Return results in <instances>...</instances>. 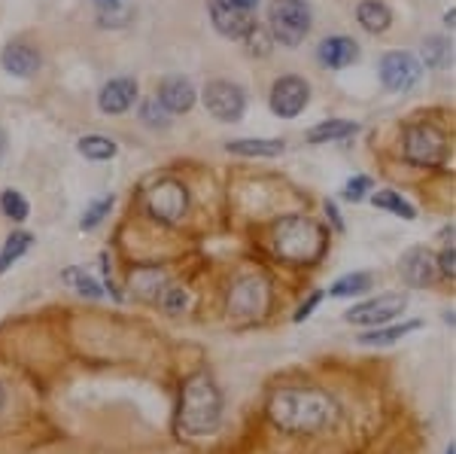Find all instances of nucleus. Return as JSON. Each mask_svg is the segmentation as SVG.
<instances>
[{"mask_svg":"<svg viewBox=\"0 0 456 454\" xmlns=\"http://www.w3.org/2000/svg\"><path fill=\"white\" fill-rule=\"evenodd\" d=\"M423 58L429 68H444V64L451 62V46H447V40H441V37H429V40L423 43Z\"/></svg>","mask_w":456,"mask_h":454,"instance_id":"26","label":"nucleus"},{"mask_svg":"<svg viewBox=\"0 0 456 454\" xmlns=\"http://www.w3.org/2000/svg\"><path fill=\"white\" fill-rule=\"evenodd\" d=\"M307 98H311V86L301 77H283L274 83L271 89V110H274L281 120H296L301 110L307 107Z\"/></svg>","mask_w":456,"mask_h":454,"instance_id":"10","label":"nucleus"},{"mask_svg":"<svg viewBox=\"0 0 456 454\" xmlns=\"http://www.w3.org/2000/svg\"><path fill=\"white\" fill-rule=\"evenodd\" d=\"M326 214H329V219H332L335 229H338V232H344V223H341V214H338L335 202H326Z\"/></svg>","mask_w":456,"mask_h":454,"instance_id":"35","label":"nucleus"},{"mask_svg":"<svg viewBox=\"0 0 456 454\" xmlns=\"http://www.w3.org/2000/svg\"><path fill=\"white\" fill-rule=\"evenodd\" d=\"M201 101H204V107H208V113L219 122H238L247 107L244 89L234 83H225V79H216V83L204 86Z\"/></svg>","mask_w":456,"mask_h":454,"instance_id":"9","label":"nucleus"},{"mask_svg":"<svg viewBox=\"0 0 456 454\" xmlns=\"http://www.w3.org/2000/svg\"><path fill=\"white\" fill-rule=\"evenodd\" d=\"M94 4H98L101 10H107V6H110V10H113V6H116V0H94Z\"/></svg>","mask_w":456,"mask_h":454,"instance_id":"37","label":"nucleus"},{"mask_svg":"<svg viewBox=\"0 0 456 454\" xmlns=\"http://www.w3.org/2000/svg\"><path fill=\"white\" fill-rule=\"evenodd\" d=\"M228 153H238V156H281L283 141H232Z\"/></svg>","mask_w":456,"mask_h":454,"instance_id":"24","label":"nucleus"},{"mask_svg":"<svg viewBox=\"0 0 456 454\" xmlns=\"http://www.w3.org/2000/svg\"><path fill=\"white\" fill-rule=\"evenodd\" d=\"M420 64H417L414 55L408 53H389L380 62V79L389 92H408L411 86H417L420 79Z\"/></svg>","mask_w":456,"mask_h":454,"instance_id":"12","label":"nucleus"},{"mask_svg":"<svg viewBox=\"0 0 456 454\" xmlns=\"http://www.w3.org/2000/svg\"><path fill=\"white\" fill-rule=\"evenodd\" d=\"M268 421L283 433H320L338 418V402L320 387H281L268 397Z\"/></svg>","mask_w":456,"mask_h":454,"instance_id":"1","label":"nucleus"},{"mask_svg":"<svg viewBox=\"0 0 456 454\" xmlns=\"http://www.w3.org/2000/svg\"><path fill=\"white\" fill-rule=\"evenodd\" d=\"M271 34L283 43V46H298L311 31V6L305 0H277L268 12Z\"/></svg>","mask_w":456,"mask_h":454,"instance_id":"5","label":"nucleus"},{"mask_svg":"<svg viewBox=\"0 0 456 454\" xmlns=\"http://www.w3.org/2000/svg\"><path fill=\"white\" fill-rule=\"evenodd\" d=\"M64 281L73 284V287L79 290V296H88V299H101V296H104V290H101V284L94 281V277L83 275V272H79V268H70V272L64 275Z\"/></svg>","mask_w":456,"mask_h":454,"instance_id":"29","label":"nucleus"},{"mask_svg":"<svg viewBox=\"0 0 456 454\" xmlns=\"http://www.w3.org/2000/svg\"><path fill=\"white\" fill-rule=\"evenodd\" d=\"M320 62L332 70L350 68L353 62H359V46L350 37H329L320 43Z\"/></svg>","mask_w":456,"mask_h":454,"instance_id":"16","label":"nucleus"},{"mask_svg":"<svg viewBox=\"0 0 456 454\" xmlns=\"http://www.w3.org/2000/svg\"><path fill=\"white\" fill-rule=\"evenodd\" d=\"M420 320H408V324H393V326H371L369 333L359 335V345H395L408 333H417Z\"/></svg>","mask_w":456,"mask_h":454,"instance_id":"19","label":"nucleus"},{"mask_svg":"<svg viewBox=\"0 0 456 454\" xmlns=\"http://www.w3.org/2000/svg\"><path fill=\"white\" fill-rule=\"evenodd\" d=\"M232 4H238L240 10H249V12H253L256 6H259V0H232Z\"/></svg>","mask_w":456,"mask_h":454,"instance_id":"36","label":"nucleus"},{"mask_svg":"<svg viewBox=\"0 0 456 454\" xmlns=\"http://www.w3.org/2000/svg\"><path fill=\"white\" fill-rule=\"evenodd\" d=\"M4 402H6V393H4V387H0V412H4Z\"/></svg>","mask_w":456,"mask_h":454,"instance_id":"38","label":"nucleus"},{"mask_svg":"<svg viewBox=\"0 0 456 454\" xmlns=\"http://www.w3.org/2000/svg\"><path fill=\"white\" fill-rule=\"evenodd\" d=\"M0 210H4L10 219H16V223H21V219L28 217V202L25 195L16 193V189H4V195H0Z\"/></svg>","mask_w":456,"mask_h":454,"instance_id":"27","label":"nucleus"},{"mask_svg":"<svg viewBox=\"0 0 456 454\" xmlns=\"http://www.w3.org/2000/svg\"><path fill=\"white\" fill-rule=\"evenodd\" d=\"M141 120L146 122V126L159 128V126H165V122H167V110L159 104V98H146L141 104Z\"/></svg>","mask_w":456,"mask_h":454,"instance_id":"30","label":"nucleus"},{"mask_svg":"<svg viewBox=\"0 0 456 454\" xmlns=\"http://www.w3.org/2000/svg\"><path fill=\"white\" fill-rule=\"evenodd\" d=\"M320 299H322L320 290L311 293V299H307V302H301V309L296 311V318H292V320H296V324H305V320L311 318V311L316 309V305H320Z\"/></svg>","mask_w":456,"mask_h":454,"instance_id":"34","label":"nucleus"},{"mask_svg":"<svg viewBox=\"0 0 456 454\" xmlns=\"http://www.w3.org/2000/svg\"><path fill=\"white\" fill-rule=\"evenodd\" d=\"M404 309H408V296H404V293H387V296L353 305V309L344 314V320H347V324H359V326H384L389 320L402 318Z\"/></svg>","mask_w":456,"mask_h":454,"instance_id":"7","label":"nucleus"},{"mask_svg":"<svg viewBox=\"0 0 456 454\" xmlns=\"http://www.w3.org/2000/svg\"><path fill=\"white\" fill-rule=\"evenodd\" d=\"M438 272H441V275H447V277H453V275H456V253H453V244L441 251V256H438Z\"/></svg>","mask_w":456,"mask_h":454,"instance_id":"33","label":"nucleus"},{"mask_svg":"<svg viewBox=\"0 0 456 454\" xmlns=\"http://www.w3.org/2000/svg\"><path fill=\"white\" fill-rule=\"evenodd\" d=\"M146 208H150V214L161 219V223L174 226L180 223L183 217H186V208H189V195H186V186L176 180H161L156 186L150 189V195H146Z\"/></svg>","mask_w":456,"mask_h":454,"instance_id":"8","label":"nucleus"},{"mask_svg":"<svg viewBox=\"0 0 456 454\" xmlns=\"http://www.w3.org/2000/svg\"><path fill=\"white\" fill-rule=\"evenodd\" d=\"M0 62H4L6 73H12V77H34L37 68H40V55H37V49L25 46V43H12V46H6L4 55H0Z\"/></svg>","mask_w":456,"mask_h":454,"instance_id":"17","label":"nucleus"},{"mask_svg":"<svg viewBox=\"0 0 456 454\" xmlns=\"http://www.w3.org/2000/svg\"><path fill=\"white\" fill-rule=\"evenodd\" d=\"M371 284H374V277L369 272H353V275L338 277L329 293H332L335 299H347V296H359V293H369Z\"/></svg>","mask_w":456,"mask_h":454,"instance_id":"22","label":"nucleus"},{"mask_svg":"<svg viewBox=\"0 0 456 454\" xmlns=\"http://www.w3.org/2000/svg\"><path fill=\"white\" fill-rule=\"evenodd\" d=\"M159 104L167 113H189L195 104V86L183 77H167L159 89Z\"/></svg>","mask_w":456,"mask_h":454,"instance_id":"14","label":"nucleus"},{"mask_svg":"<svg viewBox=\"0 0 456 454\" xmlns=\"http://www.w3.org/2000/svg\"><path fill=\"white\" fill-rule=\"evenodd\" d=\"M110 208H113V195H104V199H98L94 204H88V210L83 214V223H79V229H83V232L98 229L101 219L110 214Z\"/></svg>","mask_w":456,"mask_h":454,"instance_id":"28","label":"nucleus"},{"mask_svg":"<svg viewBox=\"0 0 456 454\" xmlns=\"http://www.w3.org/2000/svg\"><path fill=\"white\" fill-rule=\"evenodd\" d=\"M447 454H456V449H453V445H451V449H447Z\"/></svg>","mask_w":456,"mask_h":454,"instance_id":"40","label":"nucleus"},{"mask_svg":"<svg viewBox=\"0 0 456 454\" xmlns=\"http://www.w3.org/2000/svg\"><path fill=\"white\" fill-rule=\"evenodd\" d=\"M0 153H4V135H0Z\"/></svg>","mask_w":456,"mask_h":454,"instance_id":"39","label":"nucleus"},{"mask_svg":"<svg viewBox=\"0 0 456 454\" xmlns=\"http://www.w3.org/2000/svg\"><path fill=\"white\" fill-rule=\"evenodd\" d=\"M186 305H189L186 290L167 287L165 293H161V309H165L167 314H180V311H186Z\"/></svg>","mask_w":456,"mask_h":454,"instance_id":"31","label":"nucleus"},{"mask_svg":"<svg viewBox=\"0 0 456 454\" xmlns=\"http://www.w3.org/2000/svg\"><path fill=\"white\" fill-rule=\"evenodd\" d=\"M274 253L292 266H311L326 253V229L307 217H283L274 226Z\"/></svg>","mask_w":456,"mask_h":454,"instance_id":"3","label":"nucleus"},{"mask_svg":"<svg viewBox=\"0 0 456 454\" xmlns=\"http://www.w3.org/2000/svg\"><path fill=\"white\" fill-rule=\"evenodd\" d=\"M176 424L186 436L216 433L223 424V391L208 372H195L183 382Z\"/></svg>","mask_w":456,"mask_h":454,"instance_id":"2","label":"nucleus"},{"mask_svg":"<svg viewBox=\"0 0 456 454\" xmlns=\"http://www.w3.org/2000/svg\"><path fill=\"white\" fill-rule=\"evenodd\" d=\"M371 204H374V208H380V210H389V214H395V217H404V219L417 217L414 204L404 202L399 193H393V189H380V193H374Z\"/></svg>","mask_w":456,"mask_h":454,"instance_id":"23","label":"nucleus"},{"mask_svg":"<svg viewBox=\"0 0 456 454\" xmlns=\"http://www.w3.org/2000/svg\"><path fill=\"white\" fill-rule=\"evenodd\" d=\"M79 153L86 159H94V162H107V159L116 156V144L110 137H101V135H88L79 141Z\"/></svg>","mask_w":456,"mask_h":454,"instance_id":"25","label":"nucleus"},{"mask_svg":"<svg viewBox=\"0 0 456 454\" xmlns=\"http://www.w3.org/2000/svg\"><path fill=\"white\" fill-rule=\"evenodd\" d=\"M356 135V122H347V120H329V122H320L316 128L307 131V141L311 144H322V141H344V137Z\"/></svg>","mask_w":456,"mask_h":454,"instance_id":"20","label":"nucleus"},{"mask_svg":"<svg viewBox=\"0 0 456 454\" xmlns=\"http://www.w3.org/2000/svg\"><path fill=\"white\" fill-rule=\"evenodd\" d=\"M447 153V141L444 135L429 126V122H420V126H411L408 135H404V156L414 165H441Z\"/></svg>","mask_w":456,"mask_h":454,"instance_id":"6","label":"nucleus"},{"mask_svg":"<svg viewBox=\"0 0 456 454\" xmlns=\"http://www.w3.org/2000/svg\"><path fill=\"white\" fill-rule=\"evenodd\" d=\"M31 244H34L31 232H12V235L6 238L4 251H0V275H4L6 268H12V262H19L21 256L31 251Z\"/></svg>","mask_w":456,"mask_h":454,"instance_id":"21","label":"nucleus"},{"mask_svg":"<svg viewBox=\"0 0 456 454\" xmlns=\"http://www.w3.org/2000/svg\"><path fill=\"white\" fill-rule=\"evenodd\" d=\"M137 98V83L128 77L122 79H110V83L104 86V92H101V110L110 116H119L125 113V110H131V104H134Z\"/></svg>","mask_w":456,"mask_h":454,"instance_id":"15","label":"nucleus"},{"mask_svg":"<svg viewBox=\"0 0 456 454\" xmlns=\"http://www.w3.org/2000/svg\"><path fill=\"white\" fill-rule=\"evenodd\" d=\"M399 275L402 281L408 284V287H432V284L438 281V260L432 256V251H426V247H411L408 253L402 256L399 262Z\"/></svg>","mask_w":456,"mask_h":454,"instance_id":"11","label":"nucleus"},{"mask_svg":"<svg viewBox=\"0 0 456 454\" xmlns=\"http://www.w3.org/2000/svg\"><path fill=\"white\" fill-rule=\"evenodd\" d=\"M356 19H359V25L371 34H384L387 28L393 25V12H389V6L380 4V0H362V4L356 6Z\"/></svg>","mask_w":456,"mask_h":454,"instance_id":"18","label":"nucleus"},{"mask_svg":"<svg viewBox=\"0 0 456 454\" xmlns=\"http://www.w3.org/2000/svg\"><path fill=\"white\" fill-rule=\"evenodd\" d=\"M210 19L216 31L223 37H232V40H244V34L256 25L253 12L240 10L232 0H210Z\"/></svg>","mask_w":456,"mask_h":454,"instance_id":"13","label":"nucleus"},{"mask_svg":"<svg viewBox=\"0 0 456 454\" xmlns=\"http://www.w3.org/2000/svg\"><path fill=\"white\" fill-rule=\"evenodd\" d=\"M271 287L262 275H244L228 290V314L238 320H262L268 314Z\"/></svg>","mask_w":456,"mask_h":454,"instance_id":"4","label":"nucleus"},{"mask_svg":"<svg viewBox=\"0 0 456 454\" xmlns=\"http://www.w3.org/2000/svg\"><path fill=\"white\" fill-rule=\"evenodd\" d=\"M371 189V180L369 177H356V180H350L347 183V189H344V199L347 202H359L365 193Z\"/></svg>","mask_w":456,"mask_h":454,"instance_id":"32","label":"nucleus"}]
</instances>
